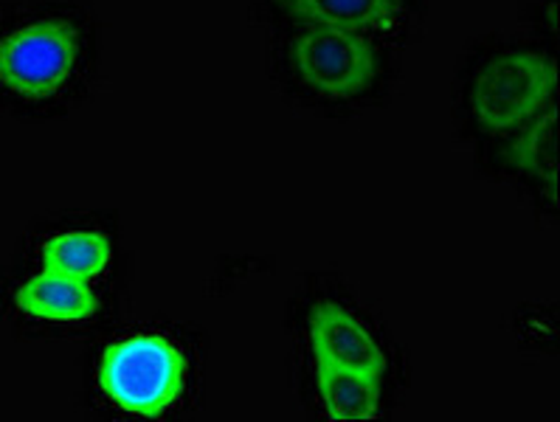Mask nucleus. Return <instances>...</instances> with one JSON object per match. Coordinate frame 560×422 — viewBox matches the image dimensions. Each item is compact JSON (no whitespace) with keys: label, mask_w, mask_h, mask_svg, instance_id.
<instances>
[{"label":"nucleus","mask_w":560,"mask_h":422,"mask_svg":"<svg viewBox=\"0 0 560 422\" xmlns=\"http://www.w3.org/2000/svg\"><path fill=\"white\" fill-rule=\"evenodd\" d=\"M268 80L299 110L355 119L389 105L400 82V48L332 26L268 28Z\"/></svg>","instance_id":"1"},{"label":"nucleus","mask_w":560,"mask_h":422,"mask_svg":"<svg viewBox=\"0 0 560 422\" xmlns=\"http://www.w3.org/2000/svg\"><path fill=\"white\" fill-rule=\"evenodd\" d=\"M558 102V51L527 34H481L462 48L456 127L474 144L499 139Z\"/></svg>","instance_id":"2"},{"label":"nucleus","mask_w":560,"mask_h":422,"mask_svg":"<svg viewBox=\"0 0 560 422\" xmlns=\"http://www.w3.org/2000/svg\"><path fill=\"white\" fill-rule=\"evenodd\" d=\"M100 66V34L88 12L43 7L0 23V99L21 110L68 107L85 96Z\"/></svg>","instance_id":"3"},{"label":"nucleus","mask_w":560,"mask_h":422,"mask_svg":"<svg viewBox=\"0 0 560 422\" xmlns=\"http://www.w3.org/2000/svg\"><path fill=\"white\" fill-rule=\"evenodd\" d=\"M189 377L184 350L161 332H132L110 343L96 370L102 395L136 417H159L180 400Z\"/></svg>","instance_id":"4"},{"label":"nucleus","mask_w":560,"mask_h":422,"mask_svg":"<svg viewBox=\"0 0 560 422\" xmlns=\"http://www.w3.org/2000/svg\"><path fill=\"white\" fill-rule=\"evenodd\" d=\"M425 14L429 0H250V17L265 28H347L400 51L420 37Z\"/></svg>","instance_id":"5"},{"label":"nucleus","mask_w":560,"mask_h":422,"mask_svg":"<svg viewBox=\"0 0 560 422\" xmlns=\"http://www.w3.org/2000/svg\"><path fill=\"white\" fill-rule=\"evenodd\" d=\"M479 169L508 180L540 211L558 214V102L499 139L476 144Z\"/></svg>","instance_id":"6"},{"label":"nucleus","mask_w":560,"mask_h":422,"mask_svg":"<svg viewBox=\"0 0 560 422\" xmlns=\"http://www.w3.org/2000/svg\"><path fill=\"white\" fill-rule=\"evenodd\" d=\"M304 341L313 363L389 375V352L372 324L347 304L318 298L304 313Z\"/></svg>","instance_id":"7"},{"label":"nucleus","mask_w":560,"mask_h":422,"mask_svg":"<svg viewBox=\"0 0 560 422\" xmlns=\"http://www.w3.org/2000/svg\"><path fill=\"white\" fill-rule=\"evenodd\" d=\"M313 391L318 411L336 422H366L386 409V375L313 363Z\"/></svg>","instance_id":"8"},{"label":"nucleus","mask_w":560,"mask_h":422,"mask_svg":"<svg viewBox=\"0 0 560 422\" xmlns=\"http://www.w3.org/2000/svg\"><path fill=\"white\" fill-rule=\"evenodd\" d=\"M14 304H18V310L40 318V321L77 324L100 313V293L93 291V282L40 268V273H34L18 288Z\"/></svg>","instance_id":"9"},{"label":"nucleus","mask_w":560,"mask_h":422,"mask_svg":"<svg viewBox=\"0 0 560 422\" xmlns=\"http://www.w3.org/2000/svg\"><path fill=\"white\" fill-rule=\"evenodd\" d=\"M113 262V239L100 228H68L40 248V268L62 277L96 282Z\"/></svg>","instance_id":"10"},{"label":"nucleus","mask_w":560,"mask_h":422,"mask_svg":"<svg viewBox=\"0 0 560 422\" xmlns=\"http://www.w3.org/2000/svg\"><path fill=\"white\" fill-rule=\"evenodd\" d=\"M527 37L558 51L560 40V0H529L524 9Z\"/></svg>","instance_id":"11"}]
</instances>
